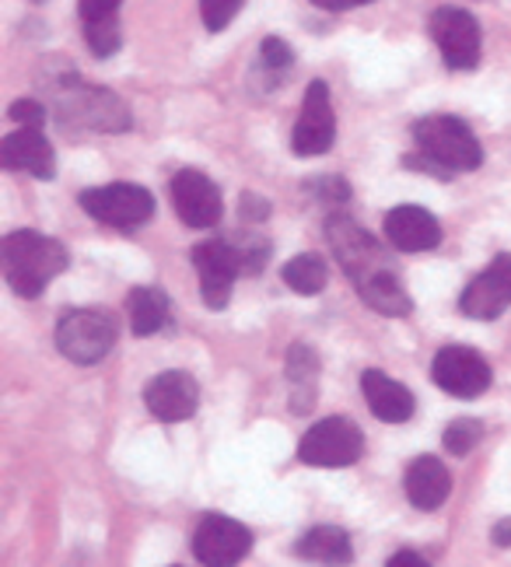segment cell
<instances>
[{"label":"cell","instance_id":"6da1fadb","mask_svg":"<svg viewBox=\"0 0 511 567\" xmlns=\"http://www.w3.org/2000/svg\"><path fill=\"white\" fill-rule=\"evenodd\" d=\"M326 243L337 256L340 270L350 277L358 291L375 312L389 319H403L413 312V298L407 295L403 280L389 267L382 246L347 214H333L326 221Z\"/></svg>","mask_w":511,"mask_h":567},{"label":"cell","instance_id":"7a4b0ae2","mask_svg":"<svg viewBox=\"0 0 511 567\" xmlns=\"http://www.w3.org/2000/svg\"><path fill=\"white\" fill-rule=\"evenodd\" d=\"M67 270V249L57 238L18 228L4 235V277L18 298H39L47 284Z\"/></svg>","mask_w":511,"mask_h":567},{"label":"cell","instance_id":"3957f363","mask_svg":"<svg viewBox=\"0 0 511 567\" xmlns=\"http://www.w3.org/2000/svg\"><path fill=\"white\" fill-rule=\"evenodd\" d=\"M417 151L435 165H441L456 176V172H477L483 165V147L477 134L459 116H425L413 123Z\"/></svg>","mask_w":511,"mask_h":567},{"label":"cell","instance_id":"277c9868","mask_svg":"<svg viewBox=\"0 0 511 567\" xmlns=\"http://www.w3.org/2000/svg\"><path fill=\"white\" fill-rule=\"evenodd\" d=\"M120 326L116 316L105 309H74L57 326V347L74 364H99L116 347Z\"/></svg>","mask_w":511,"mask_h":567},{"label":"cell","instance_id":"5b68a950","mask_svg":"<svg viewBox=\"0 0 511 567\" xmlns=\"http://www.w3.org/2000/svg\"><path fill=\"white\" fill-rule=\"evenodd\" d=\"M84 214H92L99 225L120 228V231H133L144 221H151L154 214V196L137 186V183H109V186H92L81 196Z\"/></svg>","mask_w":511,"mask_h":567},{"label":"cell","instance_id":"8992f818","mask_svg":"<svg viewBox=\"0 0 511 567\" xmlns=\"http://www.w3.org/2000/svg\"><path fill=\"white\" fill-rule=\"evenodd\" d=\"M365 455V434L361 427L347 417H326L305 431L298 442V460L305 466H354Z\"/></svg>","mask_w":511,"mask_h":567},{"label":"cell","instance_id":"52a82bcc","mask_svg":"<svg viewBox=\"0 0 511 567\" xmlns=\"http://www.w3.org/2000/svg\"><path fill=\"white\" fill-rule=\"evenodd\" d=\"M431 39L452 71H473L480 63V21L462 8H438L431 14Z\"/></svg>","mask_w":511,"mask_h":567},{"label":"cell","instance_id":"ba28073f","mask_svg":"<svg viewBox=\"0 0 511 567\" xmlns=\"http://www.w3.org/2000/svg\"><path fill=\"white\" fill-rule=\"evenodd\" d=\"M337 141V116H333V102H329V84L313 81L305 89V102L292 134V151L298 158H319Z\"/></svg>","mask_w":511,"mask_h":567},{"label":"cell","instance_id":"9c48e42d","mask_svg":"<svg viewBox=\"0 0 511 567\" xmlns=\"http://www.w3.org/2000/svg\"><path fill=\"white\" fill-rule=\"evenodd\" d=\"M253 550V533L228 515L200 518L193 533V554L204 567H238Z\"/></svg>","mask_w":511,"mask_h":567},{"label":"cell","instance_id":"30bf717a","mask_svg":"<svg viewBox=\"0 0 511 567\" xmlns=\"http://www.w3.org/2000/svg\"><path fill=\"white\" fill-rule=\"evenodd\" d=\"M431 379L456 400H477L491 389V364L470 347H441L431 361Z\"/></svg>","mask_w":511,"mask_h":567},{"label":"cell","instance_id":"8fae6325","mask_svg":"<svg viewBox=\"0 0 511 567\" xmlns=\"http://www.w3.org/2000/svg\"><path fill=\"white\" fill-rule=\"evenodd\" d=\"M172 204L180 221L186 228H214L225 214V204H221V189L211 176H204L200 168H183L172 176Z\"/></svg>","mask_w":511,"mask_h":567},{"label":"cell","instance_id":"7c38bea8","mask_svg":"<svg viewBox=\"0 0 511 567\" xmlns=\"http://www.w3.org/2000/svg\"><path fill=\"white\" fill-rule=\"evenodd\" d=\"M193 267L200 274V295H204L207 309H225L232 301L235 277L242 274V259H238L235 243H221V238L200 243L193 249Z\"/></svg>","mask_w":511,"mask_h":567},{"label":"cell","instance_id":"4fadbf2b","mask_svg":"<svg viewBox=\"0 0 511 567\" xmlns=\"http://www.w3.org/2000/svg\"><path fill=\"white\" fill-rule=\"evenodd\" d=\"M60 109H63V116L71 123L92 126V130H109V134H116V130L130 126L126 105L113 92L95 89V84L71 81L63 89V105Z\"/></svg>","mask_w":511,"mask_h":567},{"label":"cell","instance_id":"5bb4252c","mask_svg":"<svg viewBox=\"0 0 511 567\" xmlns=\"http://www.w3.org/2000/svg\"><path fill=\"white\" fill-rule=\"evenodd\" d=\"M511 305V256L501 252L483 274H477L459 298L462 316L470 319H498Z\"/></svg>","mask_w":511,"mask_h":567},{"label":"cell","instance_id":"9a60e30c","mask_svg":"<svg viewBox=\"0 0 511 567\" xmlns=\"http://www.w3.org/2000/svg\"><path fill=\"white\" fill-rule=\"evenodd\" d=\"M144 403L154 417L165 421V424L186 421L200 406V385L190 372H162L147 382Z\"/></svg>","mask_w":511,"mask_h":567},{"label":"cell","instance_id":"2e32d148","mask_svg":"<svg viewBox=\"0 0 511 567\" xmlns=\"http://www.w3.org/2000/svg\"><path fill=\"white\" fill-rule=\"evenodd\" d=\"M386 238L399 252H431L441 246V225L431 210L403 204L386 214Z\"/></svg>","mask_w":511,"mask_h":567},{"label":"cell","instance_id":"e0dca14e","mask_svg":"<svg viewBox=\"0 0 511 567\" xmlns=\"http://www.w3.org/2000/svg\"><path fill=\"white\" fill-rule=\"evenodd\" d=\"M0 162L11 172H29L35 179H53L57 176V155L50 141L42 137V130H25L21 126L18 134L4 137L0 144Z\"/></svg>","mask_w":511,"mask_h":567},{"label":"cell","instance_id":"ac0fdd59","mask_svg":"<svg viewBox=\"0 0 511 567\" xmlns=\"http://www.w3.org/2000/svg\"><path fill=\"white\" fill-rule=\"evenodd\" d=\"M361 389H365L368 410L379 421H386V424H403V421L413 417V410H417L413 392L403 382H396L386 372H379V368H368V372L361 375Z\"/></svg>","mask_w":511,"mask_h":567},{"label":"cell","instance_id":"d6986e66","mask_svg":"<svg viewBox=\"0 0 511 567\" xmlns=\"http://www.w3.org/2000/svg\"><path fill=\"white\" fill-rule=\"evenodd\" d=\"M403 487H407V497H410L413 508L435 512V508H441L449 501L452 476H449L446 463H441L438 455H420V460L410 463Z\"/></svg>","mask_w":511,"mask_h":567},{"label":"cell","instance_id":"ffe728a7","mask_svg":"<svg viewBox=\"0 0 511 567\" xmlns=\"http://www.w3.org/2000/svg\"><path fill=\"white\" fill-rule=\"evenodd\" d=\"M295 554L319 567H347L354 557V543L340 526H316L295 543Z\"/></svg>","mask_w":511,"mask_h":567},{"label":"cell","instance_id":"44dd1931","mask_svg":"<svg viewBox=\"0 0 511 567\" xmlns=\"http://www.w3.org/2000/svg\"><path fill=\"white\" fill-rule=\"evenodd\" d=\"M126 316H130V330L137 337H151L165 330L172 322V301L162 288H151V284H141L126 295Z\"/></svg>","mask_w":511,"mask_h":567},{"label":"cell","instance_id":"7402d4cb","mask_svg":"<svg viewBox=\"0 0 511 567\" xmlns=\"http://www.w3.org/2000/svg\"><path fill=\"white\" fill-rule=\"evenodd\" d=\"M287 382H292V410L308 413L319 392V358L308 343H295L287 351Z\"/></svg>","mask_w":511,"mask_h":567},{"label":"cell","instance_id":"603a6c76","mask_svg":"<svg viewBox=\"0 0 511 567\" xmlns=\"http://www.w3.org/2000/svg\"><path fill=\"white\" fill-rule=\"evenodd\" d=\"M284 284L292 288L295 295H319L326 288V259L316 252H302L295 259H287L284 270H280Z\"/></svg>","mask_w":511,"mask_h":567},{"label":"cell","instance_id":"cb8c5ba5","mask_svg":"<svg viewBox=\"0 0 511 567\" xmlns=\"http://www.w3.org/2000/svg\"><path fill=\"white\" fill-rule=\"evenodd\" d=\"M84 39H88V50L95 56H113L120 50V14L116 18H99V21H84Z\"/></svg>","mask_w":511,"mask_h":567},{"label":"cell","instance_id":"d4e9b609","mask_svg":"<svg viewBox=\"0 0 511 567\" xmlns=\"http://www.w3.org/2000/svg\"><path fill=\"white\" fill-rule=\"evenodd\" d=\"M480 439H483V424H480V421H466V417H459V421H452L449 431H446V449L456 452V455H466V452H473V449L480 445Z\"/></svg>","mask_w":511,"mask_h":567},{"label":"cell","instance_id":"484cf974","mask_svg":"<svg viewBox=\"0 0 511 567\" xmlns=\"http://www.w3.org/2000/svg\"><path fill=\"white\" fill-rule=\"evenodd\" d=\"M246 0H200V14H204V25L207 32H225L235 14L242 11Z\"/></svg>","mask_w":511,"mask_h":567},{"label":"cell","instance_id":"4316f807","mask_svg":"<svg viewBox=\"0 0 511 567\" xmlns=\"http://www.w3.org/2000/svg\"><path fill=\"white\" fill-rule=\"evenodd\" d=\"M259 60H263V68H266V71H287V68H292L295 53H292V47H287L284 39L266 35V39H263V47H259Z\"/></svg>","mask_w":511,"mask_h":567},{"label":"cell","instance_id":"83f0119b","mask_svg":"<svg viewBox=\"0 0 511 567\" xmlns=\"http://www.w3.org/2000/svg\"><path fill=\"white\" fill-rule=\"evenodd\" d=\"M8 116L18 123V126H25V130H42L47 126V109H42L35 99H21V102H14L11 109H8Z\"/></svg>","mask_w":511,"mask_h":567},{"label":"cell","instance_id":"f1b7e54d","mask_svg":"<svg viewBox=\"0 0 511 567\" xmlns=\"http://www.w3.org/2000/svg\"><path fill=\"white\" fill-rule=\"evenodd\" d=\"M123 0H81V21H99V18H116Z\"/></svg>","mask_w":511,"mask_h":567},{"label":"cell","instance_id":"f546056e","mask_svg":"<svg viewBox=\"0 0 511 567\" xmlns=\"http://www.w3.org/2000/svg\"><path fill=\"white\" fill-rule=\"evenodd\" d=\"M238 214L246 217V221H253V225H259V221H266V214H270V204L263 200V196H256V193H242V204H238Z\"/></svg>","mask_w":511,"mask_h":567},{"label":"cell","instance_id":"4dcf8cb0","mask_svg":"<svg viewBox=\"0 0 511 567\" xmlns=\"http://www.w3.org/2000/svg\"><path fill=\"white\" fill-rule=\"evenodd\" d=\"M386 567H431V564L413 550H399V554H392V560Z\"/></svg>","mask_w":511,"mask_h":567},{"label":"cell","instance_id":"1f68e13d","mask_svg":"<svg viewBox=\"0 0 511 567\" xmlns=\"http://www.w3.org/2000/svg\"><path fill=\"white\" fill-rule=\"evenodd\" d=\"M316 8H323V11H350V8H365V4H371V0H313Z\"/></svg>","mask_w":511,"mask_h":567},{"label":"cell","instance_id":"d6a6232c","mask_svg":"<svg viewBox=\"0 0 511 567\" xmlns=\"http://www.w3.org/2000/svg\"><path fill=\"white\" fill-rule=\"evenodd\" d=\"M494 543H498V547H511V518H504V522H498V526H494Z\"/></svg>","mask_w":511,"mask_h":567}]
</instances>
